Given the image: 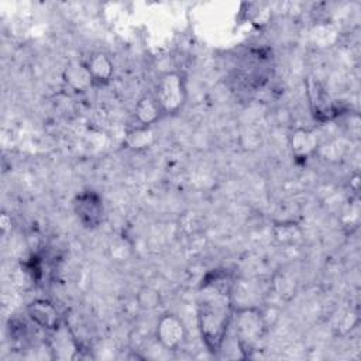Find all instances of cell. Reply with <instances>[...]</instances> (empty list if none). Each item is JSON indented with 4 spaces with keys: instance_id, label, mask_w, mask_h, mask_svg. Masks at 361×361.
Returning a JSON list of instances; mask_svg holds the SVG:
<instances>
[{
    "instance_id": "obj_5",
    "label": "cell",
    "mask_w": 361,
    "mask_h": 361,
    "mask_svg": "<svg viewBox=\"0 0 361 361\" xmlns=\"http://www.w3.org/2000/svg\"><path fill=\"white\" fill-rule=\"evenodd\" d=\"M155 338L165 350H178L186 340V327L173 313L162 314L155 327Z\"/></svg>"
},
{
    "instance_id": "obj_12",
    "label": "cell",
    "mask_w": 361,
    "mask_h": 361,
    "mask_svg": "<svg viewBox=\"0 0 361 361\" xmlns=\"http://www.w3.org/2000/svg\"><path fill=\"white\" fill-rule=\"evenodd\" d=\"M272 235L279 245H296L302 241L303 231L298 223L286 220L274 223Z\"/></svg>"
},
{
    "instance_id": "obj_6",
    "label": "cell",
    "mask_w": 361,
    "mask_h": 361,
    "mask_svg": "<svg viewBox=\"0 0 361 361\" xmlns=\"http://www.w3.org/2000/svg\"><path fill=\"white\" fill-rule=\"evenodd\" d=\"M306 94H307L312 114L314 116L316 120L326 121L334 116L333 102L327 90L319 80L312 78L306 80Z\"/></svg>"
},
{
    "instance_id": "obj_2",
    "label": "cell",
    "mask_w": 361,
    "mask_h": 361,
    "mask_svg": "<svg viewBox=\"0 0 361 361\" xmlns=\"http://www.w3.org/2000/svg\"><path fill=\"white\" fill-rule=\"evenodd\" d=\"M231 326L234 329L237 347L244 358L251 357L259 350L267 333V320L259 306L234 307Z\"/></svg>"
},
{
    "instance_id": "obj_13",
    "label": "cell",
    "mask_w": 361,
    "mask_h": 361,
    "mask_svg": "<svg viewBox=\"0 0 361 361\" xmlns=\"http://www.w3.org/2000/svg\"><path fill=\"white\" fill-rule=\"evenodd\" d=\"M155 142V133L152 127L137 126L127 131L124 137V145L133 151H144L152 147Z\"/></svg>"
},
{
    "instance_id": "obj_3",
    "label": "cell",
    "mask_w": 361,
    "mask_h": 361,
    "mask_svg": "<svg viewBox=\"0 0 361 361\" xmlns=\"http://www.w3.org/2000/svg\"><path fill=\"white\" fill-rule=\"evenodd\" d=\"M154 97L164 116L179 113L188 99L185 76L178 71H166L161 73L155 85Z\"/></svg>"
},
{
    "instance_id": "obj_14",
    "label": "cell",
    "mask_w": 361,
    "mask_h": 361,
    "mask_svg": "<svg viewBox=\"0 0 361 361\" xmlns=\"http://www.w3.org/2000/svg\"><path fill=\"white\" fill-rule=\"evenodd\" d=\"M138 302H140V306L144 309H154V307L159 306L161 299H159V295L157 290H154L151 288H144L140 290Z\"/></svg>"
},
{
    "instance_id": "obj_11",
    "label": "cell",
    "mask_w": 361,
    "mask_h": 361,
    "mask_svg": "<svg viewBox=\"0 0 361 361\" xmlns=\"http://www.w3.org/2000/svg\"><path fill=\"white\" fill-rule=\"evenodd\" d=\"M63 80L75 92H85L93 85V79L85 62L72 61L63 71Z\"/></svg>"
},
{
    "instance_id": "obj_1",
    "label": "cell",
    "mask_w": 361,
    "mask_h": 361,
    "mask_svg": "<svg viewBox=\"0 0 361 361\" xmlns=\"http://www.w3.org/2000/svg\"><path fill=\"white\" fill-rule=\"evenodd\" d=\"M233 282L234 279L226 271H214L199 288L197 326L202 340L212 354L221 351L231 327Z\"/></svg>"
},
{
    "instance_id": "obj_4",
    "label": "cell",
    "mask_w": 361,
    "mask_h": 361,
    "mask_svg": "<svg viewBox=\"0 0 361 361\" xmlns=\"http://www.w3.org/2000/svg\"><path fill=\"white\" fill-rule=\"evenodd\" d=\"M73 212L85 228L93 230L102 224L104 217L103 199L94 190L79 192L73 199Z\"/></svg>"
},
{
    "instance_id": "obj_8",
    "label": "cell",
    "mask_w": 361,
    "mask_h": 361,
    "mask_svg": "<svg viewBox=\"0 0 361 361\" xmlns=\"http://www.w3.org/2000/svg\"><path fill=\"white\" fill-rule=\"evenodd\" d=\"M289 147L295 158L306 159L316 152L319 147L317 134L309 128H295L289 137Z\"/></svg>"
},
{
    "instance_id": "obj_9",
    "label": "cell",
    "mask_w": 361,
    "mask_h": 361,
    "mask_svg": "<svg viewBox=\"0 0 361 361\" xmlns=\"http://www.w3.org/2000/svg\"><path fill=\"white\" fill-rule=\"evenodd\" d=\"M86 68L93 79V83H109L114 75V63L104 52H93L86 61Z\"/></svg>"
},
{
    "instance_id": "obj_10",
    "label": "cell",
    "mask_w": 361,
    "mask_h": 361,
    "mask_svg": "<svg viewBox=\"0 0 361 361\" xmlns=\"http://www.w3.org/2000/svg\"><path fill=\"white\" fill-rule=\"evenodd\" d=\"M134 117L138 126L152 127L164 117V113L154 94H144L134 106Z\"/></svg>"
},
{
    "instance_id": "obj_7",
    "label": "cell",
    "mask_w": 361,
    "mask_h": 361,
    "mask_svg": "<svg viewBox=\"0 0 361 361\" xmlns=\"http://www.w3.org/2000/svg\"><path fill=\"white\" fill-rule=\"evenodd\" d=\"M28 317L41 329L52 331L61 326V314L56 306L47 299H35L27 306Z\"/></svg>"
}]
</instances>
